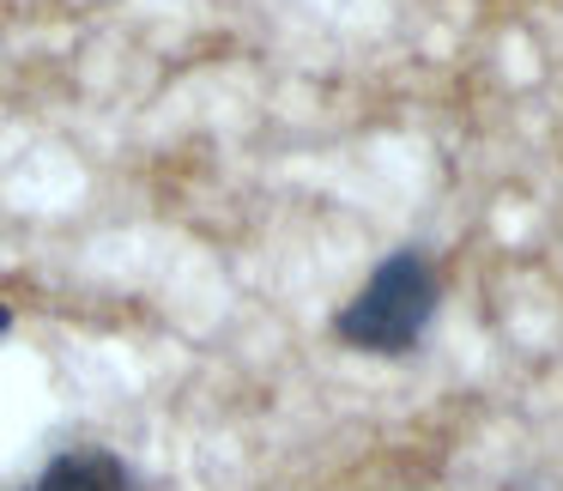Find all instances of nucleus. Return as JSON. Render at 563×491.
<instances>
[{
    "label": "nucleus",
    "mask_w": 563,
    "mask_h": 491,
    "mask_svg": "<svg viewBox=\"0 0 563 491\" xmlns=\"http://www.w3.org/2000/svg\"><path fill=\"white\" fill-rule=\"evenodd\" d=\"M437 304H442L437 261H430L424 249H394V255L364 280V292L333 316V334H340V346H352V352L406 358L424 340Z\"/></svg>",
    "instance_id": "nucleus-1"
},
{
    "label": "nucleus",
    "mask_w": 563,
    "mask_h": 491,
    "mask_svg": "<svg viewBox=\"0 0 563 491\" xmlns=\"http://www.w3.org/2000/svg\"><path fill=\"white\" fill-rule=\"evenodd\" d=\"M25 491H146L134 479V467L110 449H67L31 479Z\"/></svg>",
    "instance_id": "nucleus-2"
},
{
    "label": "nucleus",
    "mask_w": 563,
    "mask_h": 491,
    "mask_svg": "<svg viewBox=\"0 0 563 491\" xmlns=\"http://www.w3.org/2000/svg\"><path fill=\"white\" fill-rule=\"evenodd\" d=\"M7 328H13V309H7V304H0V334H7Z\"/></svg>",
    "instance_id": "nucleus-3"
}]
</instances>
